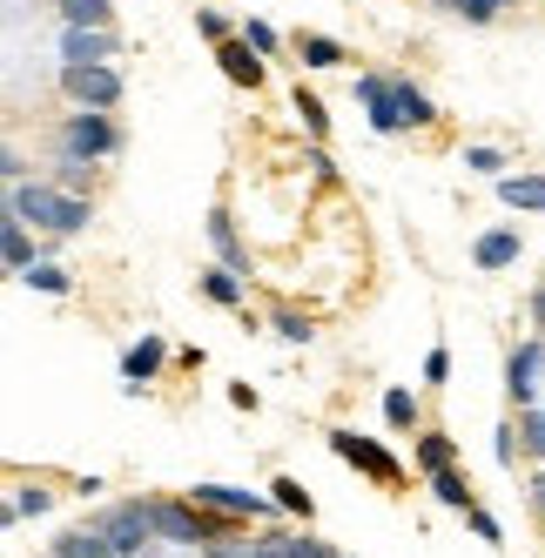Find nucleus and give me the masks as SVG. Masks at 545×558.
Here are the masks:
<instances>
[{
  "mask_svg": "<svg viewBox=\"0 0 545 558\" xmlns=\"http://www.w3.org/2000/svg\"><path fill=\"white\" fill-rule=\"evenodd\" d=\"M162 356H169V350H162V337L129 343V350H122V377H129V384H148L155 371H162Z\"/></svg>",
  "mask_w": 545,
  "mask_h": 558,
  "instance_id": "nucleus-15",
  "label": "nucleus"
},
{
  "mask_svg": "<svg viewBox=\"0 0 545 558\" xmlns=\"http://www.w3.org/2000/svg\"><path fill=\"white\" fill-rule=\"evenodd\" d=\"M0 256H8V269H14V276H27L34 263H41V250H34V235H27V222H21V216L0 222Z\"/></svg>",
  "mask_w": 545,
  "mask_h": 558,
  "instance_id": "nucleus-11",
  "label": "nucleus"
},
{
  "mask_svg": "<svg viewBox=\"0 0 545 558\" xmlns=\"http://www.w3.org/2000/svg\"><path fill=\"white\" fill-rule=\"evenodd\" d=\"M432 492H438V505H451V511H472V485L458 477V464H451V471H432Z\"/></svg>",
  "mask_w": 545,
  "mask_h": 558,
  "instance_id": "nucleus-19",
  "label": "nucleus"
},
{
  "mask_svg": "<svg viewBox=\"0 0 545 558\" xmlns=\"http://www.w3.org/2000/svg\"><path fill=\"white\" fill-rule=\"evenodd\" d=\"M498 203L505 209H545V175H505L498 182Z\"/></svg>",
  "mask_w": 545,
  "mask_h": 558,
  "instance_id": "nucleus-16",
  "label": "nucleus"
},
{
  "mask_svg": "<svg viewBox=\"0 0 545 558\" xmlns=\"http://www.w3.org/2000/svg\"><path fill=\"white\" fill-rule=\"evenodd\" d=\"M243 41L269 61V54H277V27H269V21H243Z\"/></svg>",
  "mask_w": 545,
  "mask_h": 558,
  "instance_id": "nucleus-28",
  "label": "nucleus"
},
{
  "mask_svg": "<svg viewBox=\"0 0 545 558\" xmlns=\"http://www.w3.org/2000/svg\"><path fill=\"white\" fill-rule=\"evenodd\" d=\"M189 505H209V511H222V518H263V511H277L269 498H256V492H243V485H196V492H189Z\"/></svg>",
  "mask_w": 545,
  "mask_h": 558,
  "instance_id": "nucleus-9",
  "label": "nucleus"
},
{
  "mask_svg": "<svg viewBox=\"0 0 545 558\" xmlns=\"http://www.w3.org/2000/svg\"><path fill=\"white\" fill-rule=\"evenodd\" d=\"M61 148L82 155V162H95V155H114V148H122V129H114L101 108H82V114L68 122V142H61Z\"/></svg>",
  "mask_w": 545,
  "mask_h": 558,
  "instance_id": "nucleus-3",
  "label": "nucleus"
},
{
  "mask_svg": "<svg viewBox=\"0 0 545 558\" xmlns=\"http://www.w3.org/2000/svg\"><path fill=\"white\" fill-rule=\"evenodd\" d=\"M519 430H525V445L545 458V411H525V417H519Z\"/></svg>",
  "mask_w": 545,
  "mask_h": 558,
  "instance_id": "nucleus-33",
  "label": "nucleus"
},
{
  "mask_svg": "<svg viewBox=\"0 0 545 558\" xmlns=\"http://www.w3.org/2000/svg\"><path fill=\"white\" fill-rule=\"evenodd\" d=\"M142 511H148V525H155V538H175V545H203L209 538V525L196 511H182V505H162V498H142Z\"/></svg>",
  "mask_w": 545,
  "mask_h": 558,
  "instance_id": "nucleus-7",
  "label": "nucleus"
},
{
  "mask_svg": "<svg viewBox=\"0 0 545 558\" xmlns=\"http://www.w3.org/2000/svg\"><path fill=\"white\" fill-rule=\"evenodd\" d=\"M21 283H27V290H41V296H68V276H61L55 263H34V269L21 276Z\"/></svg>",
  "mask_w": 545,
  "mask_h": 558,
  "instance_id": "nucleus-25",
  "label": "nucleus"
},
{
  "mask_svg": "<svg viewBox=\"0 0 545 558\" xmlns=\"http://www.w3.org/2000/svg\"><path fill=\"white\" fill-rule=\"evenodd\" d=\"M358 101H364V114H371V129H377V135H398V129H411L384 74H358Z\"/></svg>",
  "mask_w": 545,
  "mask_h": 558,
  "instance_id": "nucleus-6",
  "label": "nucleus"
},
{
  "mask_svg": "<svg viewBox=\"0 0 545 558\" xmlns=\"http://www.w3.org/2000/svg\"><path fill=\"white\" fill-rule=\"evenodd\" d=\"M464 518H472V532H479L485 545H498V538H505V532H498V518H492V511H479V505H472V511H464Z\"/></svg>",
  "mask_w": 545,
  "mask_h": 558,
  "instance_id": "nucleus-34",
  "label": "nucleus"
},
{
  "mask_svg": "<svg viewBox=\"0 0 545 558\" xmlns=\"http://www.w3.org/2000/svg\"><path fill=\"white\" fill-rule=\"evenodd\" d=\"M290 558H337V551L317 545V538H290Z\"/></svg>",
  "mask_w": 545,
  "mask_h": 558,
  "instance_id": "nucleus-36",
  "label": "nucleus"
},
{
  "mask_svg": "<svg viewBox=\"0 0 545 558\" xmlns=\"http://www.w3.org/2000/svg\"><path fill=\"white\" fill-rule=\"evenodd\" d=\"M424 377L445 384V377H451V356H445V350H432V356H424Z\"/></svg>",
  "mask_w": 545,
  "mask_h": 558,
  "instance_id": "nucleus-37",
  "label": "nucleus"
},
{
  "mask_svg": "<svg viewBox=\"0 0 545 558\" xmlns=\"http://www.w3.org/2000/svg\"><path fill=\"white\" fill-rule=\"evenodd\" d=\"M296 122H303V135H310V142H324V135H330L324 101H317V95H303V88H296Z\"/></svg>",
  "mask_w": 545,
  "mask_h": 558,
  "instance_id": "nucleus-22",
  "label": "nucleus"
},
{
  "mask_svg": "<svg viewBox=\"0 0 545 558\" xmlns=\"http://www.w3.org/2000/svg\"><path fill=\"white\" fill-rule=\"evenodd\" d=\"M277 337H283V343H310V324H303L296 310H283V316H277Z\"/></svg>",
  "mask_w": 545,
  "mask_h": 558,
  "instance_id": "nucleus-31",
  "label": "nucleus"
},
{
  "mask_svg": "<svg viewBox=\"0 0 545 558\" xmlns=\"http://www.w3.org/2000/svg\"><path fill=\"white\" fill-rule=\"evenodd\" d=\"M451 458H458V451H451L445 430H424V437H417V464H424V471H451Z\"/></svg>",
  "mask_w": 545,
  "mask_h": 558,
  "instance_id": "nucleus-20",
  "label": "nucleus"
},
{
  "mask_svg": "<svg viewBox=\"0 0 545 558\" xmlns=\"http://www.w3.org/2000/svg\"><path fill=\"white\" fill-rule=\"evenodd\" d=\"M538 356H545V343H519L512 364H505V390H512L525 411H532V371H538Z\"/></svg>",
  "mask_w": 545,
  "mask_h": 558,
  "instance_id": "nucleus-13",
  "label": "nucleus"
},
{
  "mask_svg": "<svg viewBox=\"0 0 545 558\" xmlns=\"http://www.w3.org/2000/svg\"><path fill=\"white\" fill-rule=\"evenodd\" d=\"M216 61H222V74H229L237 88H256V82H263V54H256L250 41H222Z\"/></svg>",
  "mask_w": 545,
  "mask_h": 558,
  "instance_id": "nucleus-12",
  "label": "nucleus"
},
{
  "mask_svg": "<svg viewBox=\"0 0 545 558\" xmlns=\"http://www.w3.org/2000/svg\"><path fill=\"white\" fill-rule=\"evenodd\" d=\"M114 34L108 27H68L61 34V68H108Z\"/></svg>",
  "mask_w": 545,
  "mask_h": 558,
  "instance_id": "nucleus-8",
  "label": "nucleus"
},
{
  "mask_svg": "<svg viewBox=\"0 0 545 558\" xmlns=\"http://www.w3.org/2000/svg\"><path fill=\"white\" fill-rule=\"evenodd\" d=\"M451 8H458L464 21H472V27H485V21H492V14L505 8V0H451Z\"/></svg>",
  "mask_w": 545,
  "mask_h": 558,
  "instance_id": "nucleus-30",
  "label": "nucleus"
},
{
  "mask_svg": "<svg viewBox=\"0 0 545 558\" xmlns=\"http://www.w3.org/2000/svg\"><path fill=\"white\" fill-rule=\"evenodd\" d=\"M330 451L350 464V471H364V477H377V485H404V464L377 445V437H358V430H330Z\"/></svg>",
  "mask_w": 545,
  "mask_h": 558,
  "instance_id": "nucleus-2",
  "label": "nucleus"
},
{
  "mask_svg": "<svg viewBox=\"0 0 545 558\" xmlns=\"http://www.w3.org/2000/svg\"><path fill=\"white\" fill-rule=\"evenodd\" d=\"M61 182H68L74 195H82V189H88V162H82V155H61Z\"/></svg>",
  "mask_w": 545,
  "mask_h": 558,
  "instance_id": "nucleus-32",
  "label": "nucleus"
},
{
  "mask_svg": "<svg viewBox=\"0 0 545 558\" xmlns=\"http://www.w3.org/2000/svg\"><path fill=\"white\" fill-rule=\"evenodd\" d=\"M95 532H101L114 551H122V558H142V551L155 545V525H148V511H142V505H114Z\"/></svg>",
  "mask_w": 545,
  "mask_h": 558,
  "instance_id": "nucleus-4",
  "label": "nucleus"
},
{
  "mask_svg": "<svg viewBox=\"0 0 545 558\" xmlns=\"http://www.w3.org/2000/svg\"><path fill=\"white\" fill-rule=\"evenodd\" d=\"M472 263H479V269H505V263H519V235H512V229H485L479 243H472Z\"/></svg>",
  "mask_w": 545,
  "mask_h": 558,
  "instance_id": "nucleus-14",
  "label": "nucleus"
},
{
  "mask_svg": "<svg viewBox=\"0 0 545 558\" xmlns=\"http://www.w3.org/2000/svg\"><path fill=\"white\" fill-rule=\"evenodd\" d=\"M269 498H277V511H290V518H310L317 505H310V492L296 485V477H277V485H269Z\"/></svg>",
  "mask_w": 545,
  "mask_h": 558,
  "instance_id": "nucleus-23",
  "label": "nucleus"
},
{
  "mask_svg": "<svg viewBox=\"0 0 545 558\" xmlns=\"http://www.w3.org/2000/svg\"><path fill=\"white\" fill-rule=\"evenodd\" d=\"M216 558H250V545H222V551H216Z\"/></svg>",
  "mask_w": 545,
  "mask_h": 558,
  "instance_id": "nucleus-40",
  "label": "nucleus"
},
{
  "mask_svg": "<svg viewBox=\"0 0 545 558\" xmlns=\"http://www.w3.org/2000/svg\"><path fill=\"white\" fill-rule=\"evenodd\" d=\"M391 95H398V108H404V122H432V114H438L432 101H424V95L404 82V74H391Z\"/></svg>",
  "mask_w": 545,
  "mask_h": 558,
  "instance_id": "nucleus-24",
  "label": "nucleus"
},
{
  "mask_svg": "<svg viewBox=\"0 0 545 558\" xmlns=\"http://www.w3.org/2000/svg\"><path fill=\"white\" fill-rule=\"evenodd\" d=\"M209 243H216L222 269H237V276H250V250H243V235H237V222H229V209H209Z\"/></svg>",
  "mask_w": 545,
  "mask_h": 558,
  "instance_id": "nucleus-10",
  "label": "nucleus"
},
{
  "mask_svg": "<svg viewBox=\"0 0 545 558\" xmlns=\"http://www.w3.org/2000/svg\"><path fill=\"white\" fill-rule=\"evenodd\" d=\"M532 316H538V324H545V290H538V296H532Z\"/></svg>",
  "mask_w": 545,
  "mask_h": 558,
  "instance_id": "nucleus-41",
  "label": "nucleus"
},
{
  "mask_svg": "<svg viewBox=\"0 0 545 558\" xmlns=\"http://www.w3.org/2000/svg\"><path fill=\"white\" fill-rule=\"evenodd\" d=\"M384 417H391V424H411V417H417V397H411V390H384Z\"/></svg>",
  "mask_w": 545,
  "mask_h": 558,
  "instance_id": "nucleus-29",
  "label": "nucleus"
},
{
  "mask_svg": "<svg viewBox=\"0 0 545 558\" xmlns=\"http://www.w3.org/2000/svg\"><path fill=\"white\" fill-rule=\"evenodd\" d=\"M303 61H310V68H337V61H343V48H337V41H324V34H310V41H303Z\"/></svg>",
  "mask_w": 545,
  "mask_h": 558,
  "instance_id": "nucleus-27",
  "label": "nucleus"
},
{
  "mask_svg": "<svg viewBox=\"0 0 545 558\" xmlns=\"http://www.w3.org/2000/svg\"><path fill=\"white\" fill-rule=\"evenodd\" d=\"M250 558H290V538H263V545H256Z\"/></svg>",
  "mask_w": 545,
  "mask_h": 558,
  "instance_id": "nucleus-38",
  "label": "nucleus"
},
{
  "mask_svg": "<svg viewBox=\"0 0 545 558\" xmlns=\"http://www.w3.org/2000/svg\"><path fill=\"white\" fill-rule=\"evenodd\" d=\"M48 511V492H14V505L0 511V525H21V518H41Z\"/></svg>",
  "mask_w": 545,
  "mask_h": 558,
  "instance_id": "nucleus-26",
  "label": "nucleus"
},
{
  "mask_svg": "<svg viewBox=\"0 0 545 558\" xmlns=\"http://www.w3.org/2000/svg\"><path fill=\"white\" fill-rule=\"evenodd\" d=\"M8 216L48 229V235H82V229H88V203H82V195H55V189H41V182L8 189Z\"/></svg>",
  "mask_w": 545,
  "mask_h": 558,
  "instance_id": "nucleus-1",
  "label": "nucleus"
},
{
  "mask_svg": "<svg viewBox=\"0 0 545 558\" xmlns=\"http://www.w3.org/2000/svg\"><path fill=\"white\" fill-rule=\"evenodd\" d=\"M61 14H68V27H108L114 21L108 0H61Z\"/></svg>",
  "mask_w": 545,
  "mask_h": 558,
  "instance_id": "nucleus-21",
  "label": "nucleus"
},
{
  "mask_svg": "<svg viewBox=\"0 0 545 558\" xmlns=\"http://www.w3.org/2000/svg\"><path fill=\"white\" fill-rule=\"evenodd\" d=\"M532 505H538V511H545V471H538V477H532Z\"/></svg>",
  "mask_w": 545,
  "mask_h": 558,
  "instance_id": "nucleus-39",
  "label": "nucleus"
},
{
  "mask_svg": "<svg viewBox=\"0 0 545 558\" xmlns=\"http://www.w3.org/2000/svg\"><path fill=\"white\" fill-rule=\"evenodd\" d=\"M61 88L74 95V108H114V101H122V74H108V68H68L61 74Z\"/></svg>",
  "mask_w": 545,
  "mask_h": 558,
  "instance_id": "nucleus-5",
  "label": "nucleus"
},
{
  "mask_svg": "<svg viewBox=\"0 0 545 558\" xmlns=\"http://www.w3.org/2000/svg\"><path fill=\"white\" fill-rule=\"evenodd\" d=\"M203 296L222 303V310H237V303H243V276H237V269H209V276H203Z\"/></svg>",
  "mask_w": 545,
  "mask_h": 558,
  "instance_id": "nucleus-18",
  "label": "nucleus"
},
{
  "mask_svg": "<svg viewBox=\"0 0 545 558\" xmlns=\"http://www.w3.org/2000/svg\"><path fill=\"white\" fill-rule=\"evenodd\" d=\"M55 558H122V551H114L95 525H82V532H68V538L55 545Z\"/></svg>",
  "mask_w": 545,
  "mask_h": 558,
  "instance_id": "nucleus-17",
  "label": "nucleus"
},
{
  "mask_svg": "<svg viewBox=\"0 0 545 558\" xmlns=\"http://www.w3.org/2000/svg\"><path fill=\"white\" fill-rule=\"evenodd\" d=\"M196 27H203V41H216V48L229 41V21L222 14H196Z\"/></svg>",
  "mask_w": 545,
  "mask_h": 558,
  "instance_id": "nucleus-35",
  "label": "nucleus"
}]
</instances>
